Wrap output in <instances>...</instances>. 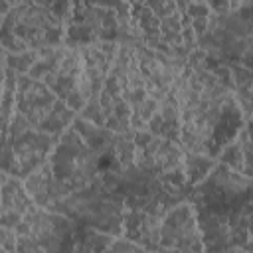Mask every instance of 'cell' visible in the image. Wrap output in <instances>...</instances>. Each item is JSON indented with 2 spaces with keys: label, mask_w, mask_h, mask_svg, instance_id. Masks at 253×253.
Returning <instances> with one entry per match:
<instances>
[{
  "label": "cell",
  "mask_w": 253,
  "mask_h": 253,
  "mask_svg": "<svg viewBox=\"0 0 253 253\" xmlns=\"http://www.w3.org/2000/svg\"><path fill=\"white\" fill-rule=\"evenodd\" d=\"M126 40H140L132 22L125 20L117 10L91 4L73 2V12L65 28V43L71 47L87 43H121Z\"/></svg>",
  "instance_id": "10"
},
{
  "label": "cell",
  "mask_w": 253,
  "mask_h": 253,
  "mask_svg": "<svg viewBox=\"0 0 253 253\" xmlns=\"http://www.w3.org/2000/svg\"><path fill=\"white\" fill-rule=\"evenodd\" d=\"M20 2H24V0H0V10H2V16H6L16 4H20Z\"/></svg>",
  "instance_id": "30"
},
{
  "label": "cell",
  "mask_w": 253,
  "mask_h": 253,
  "mask_svg": "<svg viewBox=\"0 0 253 253\" xmlns=\"http://www.w3.org/2000/svg\"><path fill=\"white\" fill-rule=\"evenodd\" d=\"M117 235L93 229V227H77L75 233V241H73V251H89V253H101V251H109L113 239Z\"/></svg>",
  "instance_id": "23"
},
{
  "label": "cell",
  "mask_w": 253,
  "mask_h": 253,
  "mask_svg": "<svg viewBox=\"0 0 253 253\" xmlns=\"http://www.w3.org/2000/svg\"><path fill=\"white\" fill-rule=\"evenodd\" d=\"M47 210L65 213L83 227H93L111 235H123L125 229V194L101 178L67 194Z\"/></svg>",
  "instance_id": "6"
},
{
  "label": "cell",
  "mask_w": 253,
  "mask_h": 253,
  "mask_svg": "<svg viewBox=\"0 0 253 253\" xmlns=\"http://www.w3.org/2000/svg\"><path fill=\"white\" fill-rule=\"evenodd\" d=\"M128 2H130V6H132V4H136V2H138V0H128Z\"/></svg>",
  "instance_id": "33"
},
{
  "label": "cell",
  "mask_w": 253,
  "mask_h": 253,
  "mask_svg": "<svg viewBox=\"0 0 253 253\" xmlns=\"http://www.w3.org/2000/svg\"><path fill=\"white\" fill-rule=\"evenodd\" d=\"M130 18L142 43L172 57H188L198 49L213 12L198 0H138L130 6Z\"/></svg>",
  "instance_id": "4"
},
{
  "label": "cell",
  "mask_w": 253,
  "mask_h": 253,
  "mask_svg": "<svg viewBox=\"0 0 253 253\" xmlns=\"http://www.w3.org/2000/svg\"><path fill=\"white\" fill-rule=\"evenodd\" d=\"M109 251H146V249L140 243H136V241H132V239H128L125 235H117L113 239Z\"/></svg>",
  "instance_id": "29"
},
{
  "label": "cell",
  "mask_w": 253,
  "mask_h": 253,
  "mask_svg": "<svg viewBox=\"0 0 253 253\" xmlns=\"http://www.w3.org/2000/svg\"><path fill=\"white\" fill-rule=\"evenodd\" d=\"M28 75L43 81L59 99H63L77 113H81L89 101L83 83V63L77 47L63 43L42 49L40 59Z\"/></svg>",
  "instance_id": "9"
},
{
  "label": "cell",
  "mask_w": 253,
  "mask_h": 253,
  "mask_svg": "<svg viewBox=\"0 0 253 253\" xmlns=\"http://www.w3.org/2000/svg\"><path fill=\"white\" fill-rule=\"evenodd\" d=\"M16 229L0 225V253H16Z\"/></svg>",
  "instance_id": "27"
},
{
  "label": "cell",
  "mask_w": 253,
  "mask_h": 253,
  "mask_svg": "<svg viewBox=\"0 0 253 253\" xmlns=\"http://www.w3.org/2000/svg\"><path fill=\"white\" fill-rule=\"evenodd\" d=\"M182 115V146L217 158L245 126V115L235 99L227 63L196 49L186 57L178 79Z\"/></svg>",
  "instance_id": "1"
},
{
  "label": "cell",
  "mask_w": 253,
  "mask_h": 253,
  "mask_svg": "<svg viewBox=\"0 0 253 253\" xmlns=\"http://www.w3.org/2000/svg\"><path fill=\"white\" fill-rule=\"evenodd\" d=\"M0 196H2L0 225L4 227H16L38 206L30 196L26 182L8 172L0 174Z\"/></svg>",
  "instance_id": "17"
},
{
  "label": "cell",
  "mask_w": 253,
  "mask_h": 253,
  "mask_svg": "<svg viewBox=\"0 0 253 253\" xmlns=\"http://www.w3.org/2000/svg\"><path fill=\"white\" fill-rule=\"evenodd\" d=\"M79 223L55 210L36 206L16 229V253L40 251H73Z\"/></svg>",
  "instance_id": "12"
},
{
  "label": "cell",
  "mask_w": 253,
  "mask_h": 253,
  "mask_svg": "<svg viewBox=\"0 0 253 253\" xmlns=\"http://www.w3.org/2000/svg\"><path fill=\"white\" fill-rule=\"evenodd\" d=\"M73 2H91V4H99V6H107V8H113L117 10L125 20H130V2L128 0H73Z\"/></svg>",
  "instance_id": "26"
},
{
  "label": "cell",
  "mask_w": 253,
  "mask_h": 253,
  "mask_svg": "<svg viewBox=\"0 0 253 253\" xmlns=\"http://www.w3.org/2000/svg\"><path fill=\"white\" fill-rule=\"evenodd\" d=\"M40 53H42V49H30V51H20V53H12V51L2 49V63L12 67L14 71H18L20 75L30 73V69L40 59Z\"/></svg>",
  "instance_id": "25"
},
{
  "label": "cell",
  "mask_w": 253,
  "mask_h": 253,
  "mask_svg": "<svg viewBox=\"0 0 253 253\" xmlns=\"http://www.w3.org/2000/svg\"><path fill=\"white\" fill-rule=\"evenodd\" d=\"M77 49H79L81 63H83V83H85L87 99L99 101L101 89L105 87L107 77L111 73L119 43H111V42L87 43V45H79Z\"/></svg>",
  "instance_id": "16"
},
{
  "label": "cell",
  "mask_w": 253,
  "mask_h": 253,
  "mask_svg": "<svg viewBox=\"0 0 253 253\" xmlns=\"http://www.w3.org/2000/svg\"><path fill=\"white\" fill-rule=\"evenodd\" d=\"M200 2H204L213 14L221 16V14H227V12L235 10L243 0H200Z\"/></svg>",
  "instance_id": "28"
},
{
  "label": "cell",
  "mask_w": 253,
  "mask_h": 253,
  "mask_svg": "<svg viewBox=\"0 0 253 253\" xmlns=\"http://www.w3.org/2000/svg\"><path fill=\"white\" fill-rule=\"evenodd\" d=\"M188 200L208 251H245L253 239V178L217 162L208 178L192 188Z\"/></svg>",
  "instance_id": "2"
},
{
  "label": "cell",
  "mask_w": 253,
  "mask_h": 253,
  "mask_svg": "<svg viewBox=\"0 0 253 253\" xmlns=\"http://www.w3.org/2000/svg\"><path fill=\"white\" fill-rule=\"evenodd\" d=\"M146 130H150L162 138L174 140V142L182 140V115H180V99H178V81L172 87V91L160 101L154 117L146 125Z\"/></svg>",
  "instance_id": "18"
},
{
  "label": "cell",
  "mask_w": 253,
  "mask_h": 253,
  "mask_svg": "<svg viewBox=\"0 0 253 253\" xmlns=\"http://www.w3.org/2000/svg\"><path fill=\"white\" fill-rule=\"evenodd\" d=\"M134 144H136V154H134L136 166L170 180L188 182L184 172L186 150L180 142L162 138L142 128V130H134Z\"/></svg>",
  "instance_id": "14"
},
{
  "label": "cell",
  "mask_w": 253,
  "mask_h": 253,
  "mask_svg": "<svg viewBox=\"0 0 253 253\" xmlns=\"http://www.w3.org/2000/svg\"><path fill=\"white\" fill-rule=\"evenodd\" d=\"M245 128H247V132H249V136H251V140H253V113H251V117L245 121Z\"/></svg>",
  "instance_id": "31"
},
{
  "label": "cell",
  "mask_w": 253,
  "mask_h": 253,
  "mask_svg": "<svg viewBox=\"0 0 253 253\" xmlns=\"http://www.w3.org/2000/svg\"><path fill=\"white\" fill-rule=\"evenodd\" d=\"M24 182H26V188H28L30 196L34 198V202L42 208H51L63 198V192L51 172L49 162H45L36 172H32Z\"/></svg>",
  "instance_id": "19"
},
{
  "label": "cell",
  "mask_w": 253,
  "mask_h": 253,
  "mask_svg": "<svg viewBox=\"0 0 253 253\" xmlns=\"http://www.w3.org/2000/svg\"><path fill=\"white\" fill-rule=\"evenodd\" d=\"M61 134H51L36 128H28L16 136H8L2 142V172L26 180L32 172L43 166Z\"/></svg>",
  "instance_id": "13"
},
{
  "label": "cell",
  "mask_w": 253,
  "mask_h": 253,
  "mask_svg": "<svg viewBox=\"0 0 253 253\" xmlns=\"http://www.w3.org/2000/svg\"><path fill=\"white\" fill-rule=\"evenodd\" d=\"M67 20L40 0H24L2 16V49L20 53L65 43Z\"/></svg>",
  "instance_id": "5"
},
{
  "label": "cell",
  "mask_w": 253,
  "mask_h": 253,
  "mask_svg": "<svg viewBox=\"0 0 253 253\" xmlns=\"http://www.w3.org/2000/svg\"><path fill=\"white\" fill-rule=\"evenodd\" d=\"M245 251H253V239L247 243V247H245Z\"/></svg>",
  "instance_id": "32"
},
{
  "label": "cell",
  "mask_w": 253,
  "mask_h": 253,
  "mask_svg": "<svg viewBox=\"0 0 253 253\" xmlns=\"http://www.w3.org/2000/svg\"><path fill=\"white\" fill-rule=\"evenodd\" d=\"M217 162L229 166L231 170H235L239 174H245V176L253 178V140H251V136H249L245 126L219 152Z\"/></svg>",
  "instance_id": "20"
},
{
  "label": "cell",
  "mask_w": 253,
  "mask_h": 253,
  "mask_svg": "<svg viewBox=\"0 0 253 253\" xmlns=\"http://www.w3.org/2000/svg\"><path fill=\"white\" fill-rule=\"evenodd\" d=\"M217 158L208 156V154H200V152H186L184 156V172H186V180L188 184L194 188L200 182H204L208 178V174L215 168Z\"/></svg>",
  "instance_id": "24"
},
{
  "label": "cell",
  "mask_w": 253,
  "mask_h": 253,
  "mask_svg": "<svg viewBox=\"0 0 253 253\" xmlns=\"http://www.w3.org/2000/svg\"><path fill=\"white\" fill-rule=\"evenodd\" d=\"M158 251H204L202 229L190 200L178 202L160 221Z\"/></svg>",
  "instance_id": "15"
},
{
  "label": "cell",
  "mask_w": 253,
  "mask_h": 253,
  "mask_svg": "<svg viewBox=\"0 0 253 253\" xmlns=\"http://www.w3.org/2000/svg\"><path fill=\"white\" fill-rule=\"evenodd\" d=\"M20 73L2 63V134L8 130V125L14 117L16 109V89H18Z\"/></svg>",
  "instance_id": "22"
},
{
  "label": "cell",
  "mask_w": 253,
  "mask_h": 253,
  "mask_svg": "<svg viewBox=\"0 0 253 253\" xmlns=\"http://www.w3.org/2000/svg\"><path fill=\"white\" fill-rule=\"evenodd\" d=\"M198 47L217 59L253 67V0H243L227 14H213Z\"/></svg>",
  "instance_id": "7"
},
{
  "label": "cell",
  "mask_w": 253,
  "mask_h": 253,
  "mask_svg": "<svg viewBox=\"0 0 253 253\" xmlns=\"http://www.w3.org/2000/svg\"><path fill=\"white\" fill-rule=\"evenodd\" d=\"M47 162L63 192V198L89 186L101 174L99 154L87 144V140L73 125L59 136Z\"/></svg>",
  "instance_id": "11"
},
{
  "label": "cell",
  "mask_w": 253,
  "mask_h": 253,
  "mask_svg": "<svg viewBox=\"0 0 253 253\" xmlns=\"http://www.w3.org/2000/svg\"><path fill=\"white\" fill-rule=\"evenodd\" d=\"M184 65L186 57L160 53L140 40H126L119 43L107 79L128 103L132 130L146 128L160 101L172 91L182 75Z\"/></svg>",
  "instance_id": "3"
},
{
  "label": "cell",
  "mask_w": 253,
  "mask_h": 253,
  "mask_svg": "<svg viewBox=\"0 0 253 253\" xmlns=\"http://www.w3.org/2000/svg\"><path fill=\"white\" fill-rule=\"evenodd\" d=\"M198 2H200V0H198Z\"/></svg>",
  "instance_id": "34"
},
{
  "label": "cell",
  "mask_w": 253,
  "mask_h": 253,
  "mask_svg": "<svg viewBox=\"0 0 253 253\" xmlns=\"http://www.w3.org/2000/svg\"><path fill=\"white\" fill-rule=\"evenodd\" d=\"M30 128L63 134L79 117L63 99H59L43 81L22 73L16 89V109Z\"/></svg>",
  "instance_id": "8"
},
{
  "label": "cell",
  "mask_w": 253,
  "mask_h": 253,
  "mask_svg": "<svg viewBox=\"0 0 253 253\" xmlns=\"http://www.w3.org/2000/svg\"><path fill=\"white\" fill-rule=\"evenodd\" d=\"M225 63H227V69L231 75L235 99H237V103L245 115V121H247L253 113V67H247L243 63H235V61H225Z\"/></svg>",
  "instance_id": "21"
}]
</instances>
